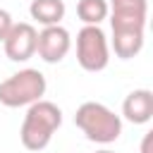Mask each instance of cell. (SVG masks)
I'll return each mask as SVG.
<instances>
[{
    "mask_svg": "<svg viewBox=\"0 0 153 153\" xmlns=\"http://www.w3.org/2000/svg\"><path fill=\"white\" fill-rule=\"evenodd\" d=\"M141 153H153V131H146L141 139Z\"/></svg>",
    "mask_w": 153,
    "mask_h": 153,
    "instance_id": "cell-13",
    "label": "cell"
},
{
    "mask_svg": "<svg viewBox=\"0 0 153 153\" xmlns=\"http://www.w3.org/2000/svg\"><path fill=\"white\" fill-rule=\"evenodd\" d=\"M96 153H115V151H108V148H103V151H96Z\"/></svg>",
    "mask_w": 153,
    "mask_h": 153,
    "instance_id": "cell-14",
    "label": "cell"
},
{
    "mask_svg": "<svg viewBox=\"0 0 153 153\" xmlns=\"http://www.w3.org/2000/svg\"><path fill=\"white\" fill-rule=\"evenodd\" d=\"M60 124H62V110L55 103L43 98L31 103L19 129L22 146L26 151H43L50 143L53 134L60 129Z\"/></svg>",
    "mask_w": 153,
    "mask_h": 153,
    "instance_id": "cell-1",
    "label": "cell"
},
{
    "mask_svg": "<svg viewBox=\"0 0 153 153\" xmlns=\"http://www.w3.org/2000/svg\"><path fill=\"white\" fill-rule=\"evenodd\" d=\"M76 62L86 72H103L110 62V43L100 26H84L76 33Z\"/></svg>",
    "mask_w": 153,
    "mask_h": 153,
    "instance_id": "cell-4",
    "label": "cell"
},
{
    "mask_svg": "<svg viewBox=\"0 0 153 153\" xmlns=\"http://www.w3.org/2000/svg\"><path fill=\"white\" fill-rule=\"evenodd\" d=\"M72 48V38H69V31L60 24L55 26H43V31H38V38H36V53L43 62L48 65H57L67 57Z\"/></svg>",
    "mask_w": 153,
    "mask_h": 153,
    "instance_id": "cell-5",
    "label": "cell"
},
{
    "mask_svg": "<svg viewBox=\"0 0 153 153\" xmlns=\"http://www.w3.org/2000/svg\"><path fill=\"white\" fill-rule=\"evenodd\" d=\"M29 14L43 26H55L65 19V2L62 0H31Z\"/></svg>",
    "mask_w": 153,
    "mask_h": 153,
    "instance_id": "cell-10",
    "label": "cell"
},
{
    "mask_svg": "<svg viewBox=\"0 0 153 153\" xmlns=\"http://www.w3.org/2000/svg\"><path fill=\"white\" fill-rule=\"evenodd\" d=\"M143 48V29H112V50L120 60H131Z\"/></svg>",
    "mask_w": 153,
    "mask_h": 153,
    "instance_id": "cell-9",
    "label": "cell"
},
{
    "mask_svg": "<svg viewBox=\"0 0 153 153\" xmlns=\"http://www.w3.org/2000/svg\"><path fill=\"white\" fill-rule=\"evenodd\" d=\"M148 14L146 0H110L108 17L112 29H143Z\"/></svg>",
    "mask_w": 153,
    "mask_h": 153,
    "instance_id": "cell-7",
    "label": "cell"
},
{
    "mask_svg": "<svg viewBox=\"0 0 153 153\" xmlns=\"http://www.w3.org/2000/svg\"><path fill=\"white\" fill-rule=\"evenodd\" d=\"M45 88H48V84H45L43 72L33 69V67L19 69L12 76H7L5 81H0V105H5V108L31 105L45 96Z\"/></svg>",
    "mask_w": 153,
    "mask_h": 153,
    "instance_id": "cell-3",
    "label": "cell"
},
{
    "mask_svg": "<svg viewBox=\"0 0 153 153\" xmlns=\"http://www.w3.org/2000/svg\"><path fill=\"white\" fill-rule=\"evenodd\" d=\"M122 115L131 124L151 122V117H153V91L151 88H134L122 103Z\"/></svg>",
    "mask_w": 153,
    "mask_h": 153,
    "instance_id": "cell-8",
    "label": "cell"
},
{
    "mask_svg": "<svg viewBox=\"0 0 153 153\" xmlns=\"http://www.w3.org/2000/svg\"><path fill=\"white\" fill-rule=\"evenodd\" d=\"M36 38H38V31L33 24L29 22H19L10 29L7 38L2 41L5 45V55L12 60V62H26L36 55Z\"/></svg>",
    "mask_w": 153,
    "mask_h": 153,
    "instance_id": "cell-6",
    "label": "cell"
},
{
    "mask_svg": "<svg viewBox=\"0 0 153 153\" xmlns=\"http://www.w3.org/2000/svg\"><path fill=\"white\" fill-rule=\"evenodd\" d=\"M14 26V22H12V14L7 12V10H2L0 7V41H5L7 38V33H10V29Z\"/></svg>",
    "mask_w": 153,
    "mask_h": 153,
    "instance_id": "cell-12",
    "label": "cell"
},
{
    "mask_svg": "<svg viewBox=\"0 0 153 153\" xmlns=\"http://www.w3.org/2000/svg\"><path fill=\"white\" fill-rule=\"evenodd\" d=\"M76 17L84 26H100V22L108 19V0H79Z\"/></svg>",
    "mask_w": 153,
    "mask_h": 153,
    "instance_id": "cell-11",
    "label": "cell"
},
{
    "mask_svg": "<svg viewBox=\"0 0 153 153\" xmlns=\"http://www.w3.org/2000/svg\"><path fill=\"white\" fill-rule=\"evenodd\" d=\"M74 124L93 143H112L122 134V117L115 115L108 105L96 100H86L76 108Z\"/></svg>",
    "mask_w": 153,
    "mask_h": 153,
    "instance_id": "cell-2",
    "label": "cell"
}]
</instances>
